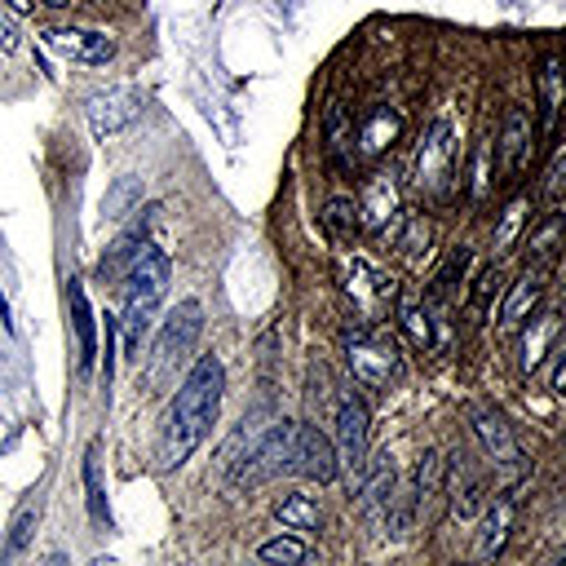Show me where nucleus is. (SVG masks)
Here are the masks:
<instances>
[{
  "label": "nucleus",
  "mask_w": 566,
  "mask_h": 566,
  "mask_svg": "<svg viewBox=\"0 0 566 566\" xmlns=\"http://www.w3.org/2000/svg\"><path fill=\"white\" fill-rule=\"evenodd\" d=\"M562 358H557V367H553V389L557 394H566V349H557Z\"/></svg>",
  "instance_id": "38"
},
{
  "label": "nucleus",
  "mask_w": 566,
  "mask_h": 566,
  "mask_svg": "<svg viewBox=\"0 0 566 566\" xmlns=\"http://www.w3.org/2000/svg\"><path fill=\"white\" fill-rule=\"evenodd\" d=\"M464 265H469V248L460 243V248L447 256V265L438 270V279H433V301H451V296L460 292V283H464Z\"/></svg>",
  "instance_id": "30"
},
{
  "label": "nucleus",
  "mask_w": 566,
  "mask_h": 566,
  "mask_svg": "<svg viewBox=\"0 0 566 566\" xmlns=\"http://www.w3.org/2000/svg\"><path fill=\"white\" fill-rule=\"evenodd\" d=\"M84 115H88V133H93L97 142H106V137H115L119 128H128V124L142 115V93L128 88V84L102 88V93H93V97L84 102Z\"/></svg>",
  "instance_id": "8"
},
{
  "label": "nucleus",
  "mask_w": 566,
  "mask_h": 566,
  "mask_svg": "<svg viewBox=\"0 0 566 566\" xmlns=\"http://www.w3.org/2000/svg\"><path fill=\"white\" fill-rule=\"evenodd\" d=\"M358 217H363V230L367 234H389V226L402 217V186L394 172H371L367 186H363V203H358Z\"/></svg>",
  "instance_id": "10"
},
{
  "label": "nucleus",
  "mask_w": 566,
  "mask_h": 566,
  "mask_svg": "<svg viewBox=\"0 0 566 566\" xmlns=\"http://www.w3.org/2000/svg\"><path fill=\"white\" fill-rule=\"evenodd\" d=\"M340 469L336 460V447L327 433L310 429V424H296V455H292V473H305L314 482H332Z\"/></svg>",
  "instance_id": "13"
},
{
  "label": "nucleus",
  "mask_w": 566,
  "mask_h": 566,
  "mask_svg": "<svg viewBox=\"0 0 566 566\" xmlns=\"http://www.w3.org/2000/svg\"><path fill=\"white\" fill-rule=\"evenodd\" d=\"M31 526H35V509H22V513H18V522H13V535H9V557H18V553L27 548Z\"/></svg>",
  "instance_id": "36"
},
{
  "label": "nucleus",
  "mask_w": 566,
  "mask_h": 566,
  "mask_svg": "<svg viewBox=\"0 0 566 566\" xmlns=\"http://www.w3.org/2000/svg\"><path fill=\"white\" fill-rule=\"evenodd\" d=\"M367 407L358 398H345L336 407V460L349 473V486H358L363 464H367Z\"/></svg>",
  "instance_id": "9"
},
{
  "label": "nucleus",
  "mask_w": 566,
  "mask_h": 566,
  "mask_svg": "<svg viewBox=\"0 0 566 566\" xmlns=\"http://www.w3.org/2000/svg\"><path fill=\"white\" fill-rule=\"evenodd\" d=\"M44 4H53V9H62V4H71V0H44Z\"/></svg>",
  "instance_id": "41"
},
{
  "label": "nucleus",
  "mask_w": 566,
  "mask_h": 566,
  "mask_svg": "<svg viewBox=\"0 0 566 566\" xmlns=\"http://www.w3.org/2000/svg\"><path fill=\"white\" fill-rule=\"evenodd\" d=\"M199 332H203V305L199 301H181L164 318V327H159V336L150 345V358H146V371H142L146 376V394H164L168 385H177V371L190 363V349H195Z\"/></svg>",
  "instance_id": "3"
},
{
  "label": "nucleus",
  "mask_w": 566,
  "mask_h": 566,
  "mask_svg": "<svg viewBox=\"0 0 566 566\" xmlns=\"http://www.w3.org/2000/svg\"><path fill=\"white\" fill-rule=\"evenodd\" d=\"M256 553H261V562L296 566V562H305V557H310V544H305V539H296V535H274V539H265Z\"/></svg>",
  "instance_id": "32"
},
{
  "label": "nucleus",
  "mask_w": 566,
  "mask_h": 566,
  "mask_svg": "<svg viewBox=\"0 0 566 566\" xmlns=\"http://www.w3.org/2000/svg\"><path fill=\"white\" fill-rule=\"evenodd\" d=\"M398 323H402V336L416 349H424V354H447L451 349V323L429 301H402L398 305Z\"/></svg>",
  "instance_id": "11"
},
{
  "label": "nucleus",
  "mask_w": 566,
  "mask_h": 566,
  "mask_svg": "<svg viewBox=\"0 0 566 566\" xmlns=\"http://www.w3.org/2000/svg\"><path fill=\"white\" fill-rule=\"evenodd\" d=\"M469 420H473V433H478L482 451H486L495 464H517V460H522V447H517V438H513V429H509V420H504L500 411L473 407Z\"/></svg>",
  "instance_id": "16"
},
{
  "label": "nucleus",
  "mask_w": 566,
  "mask_h": 566,
  "mask_svg": "<svg viewBox=\"0 0 566 566\" xmlns=\"http://www.w3.org/2000/svg\"><path fill=\"white\" fill-rule=\"evenodd\" d=\"M274 517H279L287 531H318V526H323V509H318V500H314V495H301V491L283 495V500L274 504Z\"/></svg>",
  "instance_id": "24"
},
{
  "label": "nucleus",
  "mask_w": 566,
  "mask_h": 566,
  "mask_svg": "<svg viewBox=\"0 0 566 566\" xmlns=\"http://www.w3.org/2000/svg\"><path fill=\"white\" fill-rule=\"evenodd\" d=\"M44 40H49V49H57L62 57L84 62V66H106L115 57V40L93 27H53V31H44Z\"/></svg>",
  "instance_id": "12"
},
{
  "label": "nucleus",
  "mask_w": 566,
  "mask_h": 566,
  "mask_svg": "<svg viewBox=\"0 0 566 566\" xmlns=\"http://www.w3.org/2000/svg\"><path fill=\"white\" fill-rule=\"evenodd\" d=\"M500 283H504V274H500L495 265H486V270L473 279V287H469V314H473V323L491 318V305L500 301Z\"/></svg>",
  "instance_id": "28"
},
{
  "label": "nucleus",
  "mask_w": 566,
  "mask_h": 566,
  "mask_svg": "<svg viewBox=\"0 0 566 566\" xmlns=\"http://www.w3.org/2000/svg\"><path fill=\"white\" fill-rule=\"evenodd\" d=\"M13 44H18V35H13V27H9V18L0 9V49H13Z\"/></svg>",
  "instance_id": "39"
},
{
  "label": "nucleus",
  "mask_w": 566,
  "mask_h": 566,
  "mask_svg": "<svg viewBox=\"0 0 566 566\" xmlns=\"http://www.w3.org/2000/svg\"><path fill=\"white\" fill-rule=\"evenodd\" d=\"M155 212H159V208H146V217H137V221L106 248V256L97 261V279H102V283H115V279H124V274L133 270V261H137L142 248H146V230H150Z\"/></svg>",
  "instance_id": "14"
},
{
  "label": "nucleus",
  "mask_w": 566,
  "mask_h": 566,
  "mask_svg": "<svg viewBox=\"0 0 566 566\" xmlns=\"http://www.w3.org/2000/svg\"><path fill=\"white\" fill-rule=\"evenodd\" d=\"M66 296H71V323H75V349H80L75 358H80V371H88V367H93V358H97V327H93V310H88L84 283H80V279H71Z\"/></svg>",
  "instance_id": "21"
},
{
  "label": "nucleus",
  "mask_w": 566,
  "mask_h": 566,
  "mask_svg": "<svg viewBox=\"0 0 566 566\" xmlns=\"http://www.w3.org/2000/svg\"><path fill=\"white\" fill-rule=\"evenodd\" d=\"M84 491H88V513L93 522H106V491H102V473H97V442L84 451Z\"/></svg>",
  "instance_id": "31"
},
{
  "label": "nucleus",
  "mask_w": 566,
  "mask_h": 566,
  "mask_svg": "<svg viewBox=\"0 0 566 566\" xmlns=\"http://www.w3.org/2000/svg\"><path fill=\"white\" fill-rule=\"evenodd\" d=\"M513 517H517V500L504 491V495H495L491 504H486V513H482V526H478V544H473V557H482V562H491L500 548H504V539H509V531H513Z\"/></svg>",
  "instance_id": "18"
},
{
  "label": "nucleus",
  "mask_w": 566,
  "mask_h": 566,
  "mask_svg": "<svg viewBox=\"0 0 566 566\" xmlns=\"http://www.w3.org/2000/svg\"><path fill=\"white\" fill-rule=\"evenodd\" d=\"M562 239H566V212H548V217L526 234V256L548 265V256L562 248Z\"/></svg>",
  "instance_id": "26"
},
{
  "label": "nucleus",
  "mask_w": 566,
  "mask_h": 566,
  "mask_svg": "<svg viewBox=\"0 0 566 566\" xmlns=\"http://www.w3.org/2000/svg\"><path fill=\"white\" fill-rule=\"evenodd\" d=\"M221 394H226V367L217 354H203L186 380L177 385L168 411H164V424H159V447H155V464L168 473V469H181L195 447L208 438V429L217 424V411H221Z\"/></svg>",
  "instance_id": "1"
},
{
  "label": "nucleus",
  "mask_w": 566,
  "mask_h": 566,
  "mask_svg": "<svg viewBox=\"0 0 566 566\" xmlns=\"http://www.w3.org/2000/svg\"><path fill=\"white\" fill-rule=\"evenodd\" d=\"M354 491H358L363 509H367L376 522L389 517V504H394V464H389V451H380L371 464H363V478H358Z\"/></svg>",
  "instance_id": "17"
},
{
  "label": "nucleus",
  "mask_w": 566,
  "mask_h": 566,
  "mask_svg": "<svg viewBox=\"0 0 566 566\" xmlns=\"http://www.w3.org/2000/svg\"><path fill=\"white\" fill-rule=\"evenodd\" d=\"M455 155H460L455 124L451 119H433L420 133V146H416V159H411V186L424 199H447L451 181H455Z\"/></svg>",
  "instance_id": "4"
},
{
  "label": "nucleus",
  "mask_w": 566,
  "mask_h": 566,
  "mask_svg": "<svg viewBox=\"0 0 566 566\" xmlns=\"http://www.w3.org/2000/svg\"><path fill=\"white\" fill-rule=\"evenodd\" d=\"M562 102H566V71L557 57H544V66H539V128L544 133L557 128Z\"/></svg>",
  "instance_id": "22"
},
{
  "label": "nucleus",
  "mask_w": 566,
  "mask_h": 566,
  "mask_svg": "<svg viewBox=\"0 0 566 566\" xmlns=\"http://www.w3.org/2000/svg\"><path fill=\"white\" fill-rule=\"evenodd\" d=\"M526 199L517 195L504 212H500V226H495V234H491V248H495V256H504V252H513V243H517V234H522V226H526Z\"/></svg>",
  "instance_id": "29"
},
{
  "label": "nucleus",
  "mask_w": 566,
  "mask_h": 566,
  "mask_svg": "<svg viewBox=\"0 0 566 566\" xmlns=\"http://www.w3.org/2000/svg\"><path fill=\"white\" fill-rule=\"evenodd\" d=\"M562 562H566V548H562Z\"/></svg>",
  "instance_id": "42"
},
{
  "label": "nucleus",
  "mask_w": 566,
  "mask_h": 566,
  "mask_svg": "<svg viewBox=\"0 0 566 566\" xmlns=\"http://www.w3.org/2000/svg\"><path fill=\"white\" fill-rule=\"evenodd\" d=\"M345 363H349L354 380H363V385H371V389L389 385V380L402 371V358H398L394 340H385V336H376V332H367V327H354V332L345 336Z\"/></svg>",
  "instance_id": "7"
},
{
  "label": "nucleus",
  "mask_w": 566,
  "mask_h": 566,
  "mask_svg": "<svg viewBox=\"0 0 566 566\" xmlns=\"http://www.w3.org/2000/svg\"><path fill=\"white\" fill-rule=\"evenodd\" d=\"M429 234H433V230H429V221H424V217H411V221H407V234L398 239V248H402L407 265H420V261L429 256Z\"/></svg>",
  "instance_id": "33"
},
{
  "label": "nucleus",
  "mask_w": 566,
  "mask_h": 566,
  "mask_svg": "<svg viewBox=\"0 0 566 566\" xmlns=\"http://www.w3.org/2000/svg\"><path fill=\"white\" fill-rule=\"evenodd\" d=\"M340 287H345L349 305H354L367 323H380L385 310H389L394 296H398V283H394L380 265H371L367 256H345V261H340Z\"/></svg>",
  "instance_id": "6"
},
{
  "label": "nucleus",
  "mask_w": 566,
  "mask_h": 566,
  "mask_svg": "<svg viewBox=\"0 0 566 566\" xmlns=\"http://www.w3.org/2000/svg\"><path fill=\"white\" fill-rule=\"evenodd\" d=\"M323 226H327V234H332L336 243H354L358 230H363L358 203H354L349 195H332V199L323 203Z\"/></svg>",
  "instance_id": "23"
},
{
  "label": "nucleus",
  "mask_w": 566,
  "mask_h": 566,
  "mask_svg": "<svg viewBox=\"0 0 566 566\" xmlns=\"http://www.w3.org/2000/svg\"><path fill=\"white\" fill-rule=\"evenodd\" d=\"M544 283H548V265H544V261L526 265V270H522V279L513 283V292H509L504 310H500V323H504V327H522V323L531 318V310L539 305Z\"/></svg>",
  "instance_id": "19"
},
{
  "label": "nucleus",
  "mask_w": 566,
  "mask_h": 566,
  "mask_svg": "<svg viewBox=\"0 0 566 566\" xmlns=\"http://www.w3.org/2000/svg\"><path fill=\"white\" fill-rule=\"evenodd\" d=\"M398 128H402V119H398L394 106H371V111L358 119V155H363V159H376V155L394 150Z\"/></svg>",
  "instance_id": "20"
},
{
  "label": "nucleus",
  "mask_w": 566,
  "mask_h": 566,
  "mask_svg": "<svg viewBox=\"0 0 566 566\" xmlns=\"http://www.w3.org/2000/svg\"><path fill=\"white\" fill-rule=\"evenodd\" d=\"M531 150H535V124H531V115L522 106H509L504 111V124H500V168L509 177L522 172L526 159H531Z\"/></svg>",
  "instance_id": "15"
},
{
  "label": "nucleus",
  "mask_w": 566,
  "mask_h": 566,
  "mask_svg": "<svg viewBox=\"0 0 566 566\" xmlns=\"http://www.w3.org/2000/svg\"><path fill=\"white\" fill-rule=\"evenodd\" d=\"M168 279H172V265H168V252L164 248H142V256L133 261V270L124 274V349L137 358L142 354V340L146 332L155 327V314H159V301L168 296Z\"/></svg>",
  "instance_id": "2"
},
{
  "label": "nucleus",
  "mask_w": 566,
  "mask_h": 566,
  "mask_svg": "<svg viewBox=\"0 0 566 566\" xmlns=\"http://www.w3.org/2000/svg\"><path fill=\"white\" fill-rule=\"evenodd\" d=\"M292 455H296V424L292 420H279L239 460H230L234 464L230 482L234 486H261V482H270L279 473H292Z\"/></svg>",
  "instance_id": "5"
},
{
  "label": "nucleus",
  "mask_w": 566,
  "mask_h": 566,
  "mask_svg": "<svg viewBox=\"0 0 566 566\" xmlns=\"http://www.w3.org/2000/svg\"><path fill=\"white\" fill-rule=\"evenodd\" d=\"M553 336H557V314H535L531 327L522 332V371H535L544 363Z\"/></svg>",
  "instance_id": "25"
},
{
  "label": "nucleus",
  "mask_w": 566,
  "mask_h": 566,
  "mask_svg": "<svg viewBox=\"0 0 566 566\" xmlns=\"http://www.w3.org/2000/svg\"><path fill=\"white\" fill-rule=\"evenodd\" d=\"M4 4H9L13 13H27V9H31V0H4Z\"/></svg>",
  "instance_id": "40"
},
{
  "label": "nucleus",
  "mask_w": 566,
  "mask_h": 566,
  "mask_svg": "<svg viewBox=\"0 0 566 566\" xmlns=\"http://www.w3.org/2000/svg\"><path fill=\"white\" fill-rule=\"evenodd\" d=\"M478 504H482V478H469L464 486H455V495H451V513L464 522V517H473L478 513Z\"/></svg>",
  "instance_id": "34"
},
{
  "label": "nucleus",
  "mask_w": 566,
  "mask_h": 566,
  "mask_svg": "<svg viewBox=\"0 0 566 566\" xmlns=\"http://www.w3.org/2000/svg\"><path fill=\"white\" fill-rule=\"evenodd\" d=\"M137 203H142V181L137 177H115L111 190H106V199H102V217L119 221V217L137 212Z\"/></svg>",
  "instance_id": "27"
},
{
  "label": "nucleus",
  "mask_w": 566,
  "mask_h": 566,
  "mask_svg": "<svg viewBox=\"0 0 566 566\" xmlns=\"http://www.w3.org/2000/svg\"><path fill=\"white\" fill-rule=\"evenodd\" d=\"M562 190H566V150H557L548 172H544V199H557Z\"/></svg>",
  "instance_id": "35"
},
{
  "label": "nucleus",
  "mask_w": 566,
  "mask_h": 566,
  "mask_svg": "<svg viewBox=\"0 0 566 566\" xmlns=\"http://www.w3.org/2000/svg\"><path fill=\"white\" fill-rule=\"evenodd\" d=\"M486 181H491V172H486V146H478V150H473V181H469V195L482 199V195H486Z\"/></svg>",
  "instance_id": "37"
}]
</instances>
